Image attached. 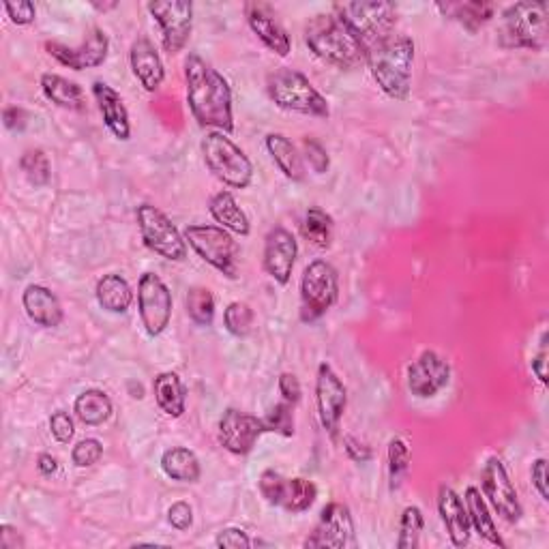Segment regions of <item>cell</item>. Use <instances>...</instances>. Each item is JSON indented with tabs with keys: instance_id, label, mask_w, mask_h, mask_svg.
<instances>
[{
	"instance_id": "cell-1",
	"label": "cell",
	"mask_w": 549,
	"mask_h": 549,
	"mask_svg": "<svg viewBox=\"0 0 549 549\" xmlns=\"http://www.w3.org/2000/svg\"><path fill=\"white\" fill-rule=\"evenodd\" d=\"M187 80V103L191 116L200 127H213L217 131H234L232 114V88L228 80L221 76L198 54H189L185 61Z\"/></svg>"
},
{
	"instance_id": "cell-2",
	"label": "cell",
	"mask_w": 549,
	"mask_h": 549,
	"mask_svg": "<svg viewBox=\"0 0 549 549\" xmlns=\"http://www.w3.org/2000/svg\"><path fill=\"white\" fill-rule=\"evenodd\" d=\"M414 41L406 35H393L367 50L365 63L380 91L393 101H408L412 93Z\"/></svg>"
},
{
	"instance_id": "cell-3",
	"label": "cell",
	"mask_w": 549,
	"mask_h": 549,
	"mask_svg": "<svg viewBox=\"0 0 549 549\" xmlns=\"http://www.w3.org/2000/svg\"><path fill=\"white\" fill-rule=\"evenodd\" d=\"M305 43L320 61L337 69H354L367 58L363 43L333 13H318L307 22Z\"/></svg>"
},
{
	"instance_id": "cell-4",
	"label": "cell",
	"mask_w": 549,
	"mask_h": 549,
	"mask_svg": "<svg viewBox=\"0 0 549 549\" xmlns=\"http://www.w3.org/2000/svg\"><path fill=\"white\" fill-rule=\"evenodd\" d=\"M333 16L344 22L365 50H372L378 43L393 37L397 24V7L384 0H361V3H337Z\"/></svg>"
},
{
	"instance_id": "cell-5",
	"label": "cell",
	"mask_w": 549,
	"mask_h": 549,
	"mask_svg": "<svg viewBox=\"0 0 549 549\" xmlns=\"http://www.w3.org/2000/svg\"><path fill=\"white\" fill-rule=\"evenodd\" d=\"M266 91H269V97L281 110L314 118H329L331 114L326 97L309 82L307 76L296 69L284 67L273 71L269 80H266Z\"/></svg>"
},
{
	"instance_id": "cell-6",
	"label": "cell",
	"mask_w": 549,
	"mask_h": 549,
	"mask_svg": "<svg viewBox=\"0 0 549 549\" xmlns=\"http://www.w3.org/2000/svg\"><path fill=\"white\" fill-rule=\"evenodd\" d=\"M204 163L215 178L232 189H247L254 181V163L236 146L224 131H206L200 142Z\"/></svg>"
},
{
	"instance_id": "cell-7",
	"label": "cell",
	"mask_w": 549,
	"mask_h": 549,
	"mask_svg": "<svg viewBox=\"0 0 549 549\" xmlns=\"http://www.w3.org/2000/svg\"><path fill=\"white\" fill-rule=\"evenodd\" d=\"M183 236L198 258L211 264L215 271L228 279L239 277L241 247L234 241L232 232L217 224H189L183 230Z\"/></svg>"
},
{
	"instance_id": "cell-8",
	"label": "cell",
	"mask_w": 549,
	"mask_h": 549,
	"mask_svg": "<svg viewBox=\"0 0 549 549\" xmlns=\"http://www.w3.org/2000/svg\"><path fill=\"white\" fill-rule=\"evenodd\" d=\"M547 3H515L502 11L500 41L504 48L543 50L547 43Z\"/></svg>"
},
{
	"instance_id": "cell-9",
	"label": "cell",
	"mask_w": 549,
	"mask_h": 549,
	"mask_svg": "<svg viewBox=\"0 0 549 549\" xmlns=\"http://www.w3.org/2000/svg\"><path fill=\"white\" fill-rule=\"evenodd\" d=\"M339 299V275L326 260H314L305 266L301 279V320L316 322L329 314Z\"/></svg>"
},
{
	"instance_id": "cell-10",
	"label": "cell",
	"mask_w": 549,
	"mask_h": 549,
	"mask_svg": "<svg viewBox=\"0 0 549 549\" xmlns=\"http://www.w3.org/2000/svg\"><path fill=\"white\" fill-rule=\"evenodd\" d=\"M136 219L146 249H151L153 254L170 262L187 260L189 245L185 236L172 224V219L166 213L159 211L153 204H140L136 209Z\"/></svg>"
},
{
	"instance_id": "cell-11",
	"label": "cell",
	"mask_w": 549,
	"mask_h": 549,
	"mask_svg": "<svg viewBox=\"0 0 549 549\" xmlns=\"http://www.w3.org/2000/svg\"><path fill=\"white\" fill-rule=\"evenodd\" d=\"M258 489L266 502L288 513H305L314 507V502L318 498V487L314 485V481H307L301 477L286 479L275 470L262 472Z\"/></svg>"
},
{
	"instance_id": "cell-12",
	"label": "cell",
	"mask_w": 549,
	"mask_h": 549,
	"mask_svg": "<svg viewBox=\"0 0 549 549\" xmlns=\"http://www.w3.org/2000/svg\"><path fill=\"white\" fill-rule=\"evenodd\" d=\"M146 9L159 24L163 50L172 56L183 52L194 31V5L187 0H159L148 3Z\"/></svg>"
},
{
	"instance_id": "cell-13",
	"label": "cell",
	"mask_w": 549,
	"mask_h": 549,
	"mask_svg": "<svg viewBox=\"0 0 549 549\" xmlns=\"http://www.w3.org/2000/svg\"><path fill=\"white\" fill-rule=\"evenodd\" d=\"M481 494L485 496L487 504L509 524H517L524 515L522 502H519L517 489L509 477L507 468H504L502 459L492 455L483 464L481 470Z\"/></svg>"
},
{
	"instance_id": "cell-14",
	"label": "cell",
	"mask_w": 549,
	"mask_h": 549,
	"mask_svg": "<svg viewBox=\"0 0 549 549\" xmlns=\"http://www.w3.org/2000/svg\"><path fill=\"white\" fill-rule=\"evenodd\" d=\"M172 292L159 275L144 273L138 281V311L144 331L151 337H159L172 320Z\"/></svg>"
},
{
	"instance_id": "cell-15",
	"label": "cell",
	"mask_w": 549,
	"mask_h": 549,
	"mask_svg": "<svg viewBox=\"0 0 549 549\" xmlns=\"http://www.w3.org/2000/svg\"><path fill=\"white\" fill-rule=\"evenodd\" d=\"M348 406V389L341 378L335 374V369L329 363H322L318 367L316 376V408L318 419L326 434L331 440L339 438L341 419Z\"/></svg>"
},
{
	"instance_id": "cell-16",
	"label": "cell",
	"mask_w": 549,
	"mask_h": 549,
	"mask_svg": "<svg viewBox=\"0 0 549 549\" xmlns=\"http://www.w3.org/2000/svg\"><path fill=\"white\" fill-rule=\"evenodd\" d=\"M307 549H346L356 547L354 519L344 502H329L320 513L314 532L305 541Z\"/></svg>"
},
{
	"instance_id": "cell-17",
	"label": "cell",
	"mask_w": 549,
	"mask_h": 549,
	"mask_svg": "<svg viewBox=\"0 0 549 549\" xmlns=\"http://www.w3.org/2000/svg\"><path fill=\"white\" fill-rule=\"evenodd\" d=\"M46 50L56 63H61L67 69H73V71L97 69L108 61L110 39L101 31V28L93 26L78 48L63 46V43L58 41H48Z\"/></svg>"
},
{
	"instance_id": "cell-18",
	"label": "cell",
	"mask_w": 549,
	"mask_h": 549,
	"mask_svg": "<svg viewBox=\"0 0 549 549\" xmlns=\"http://www.w3.org/2000/svg\"><path fill=\"white\" fill-rule=\"evenodd\" d=\"M451 382V365L434 350H423L406 369L408 391L419 399H432Z\"/></svg>"
},
{
	"instance_id": "cell-19",
	"label": "cell",
	"mask_w": 549,
	"mask_h": 549,
	"mask_svg": "<svg viewBox=\"0 0 549 549\" xmlns=\"http://www.w3.org/2000/svg\"><path fill=\"white\" fill-rule=\"evenodd\" d=\"M266 434L262 419L247 414L241 410H226L224 417L219 419L217 438L219 444L232 455H247L254 451L258 438Z\"/></svg>"
},
{
	"instance_id": "cell-20",
	"label": "cell",
	"mask_w": 549,
	"mask_h": 549,
	"mask_svg": "<svg viewBox=\"0 0 549 549\" xmlns=\"http://www.w3.org/2000/svg\"><path fill=\"white\" fill-rule=\"evenodd\" d=\"M296 256H299V243H296L294 234L290 230L277 226L266 234L262 266L266 275H269L275 284L279 286L290 284Z\"/></svg>"
},
{
	"instance_id": "cell-21",
	"label": "cell",
	"mask_w": 549,
	"mask_h": 549,
	"mask_svg": "<svg viewBox=\"0 0 549 549\" xmlns=\"http://www.w3.org/2000/svg\"><path fill=\"white\" fill-rule=\"evenodd\" d=\"M245 16L251 31H254V35H258V39L271 52H275L281 58H286L292 52V41L286 33V28L277 20V13L273 11L271 5L249 3L245 7Z\"/></svg>"
},
{
	"instance_id": "cell-22",
	"label": "cell",
	"mask_w": 549,
	"mask_h": 549,
	"mask_svg": "<svg viewBox=\"0 0 549 549\" xmlns=\"http://www.w3.org/2000/svg\"><path fill=\"white\" fill-rule=\"evenodd\" d=\"M129 65L146 93H157L166 80V67H163L155 43L148 37H138L131 43Z\"/></svg>"
},
{
	"instance_id": "cell-23",
	"label": "cell",
	"mask_w": 549,
	"mask_h": 549,
	"mask_svg": "<svg viewBox=\"0 0 549 549\" xmlns=\"http://www.w3.org/2000/svg\"><path fill=\"white\" fill-rule=\"evenodd\" d=\"M438 513L444 528H447L451 543L455 547H466L472 537L468 509L462 496H459L449 485H440L438 489Z\"/></svg>"
},
{
	"instance_id": "cell-24",
	"label": "cell",
	"mask_w": 549,
	"mask_h": 549,
	"mask_svg": "<svg viewBox=\"0 0 549 549\" xmlns=\"http://www.w3.org/2000/svg\"><path fill=\"white\" fill-rule=\"evenodd\" d=\"M93 97L97 101V108L101 112L103 125L116 140L127 142L131 138V123H129V110L125 106L123 97L118 95L114 88L106 82L97 80L93 84Z\"/></svg>"
},
{
	"instance_id": "cell-25",
	"label": "cell",
	"mask_w": 549,
	"mask_h": 549,
	"mask_svg": "<svg viewBox=\"0 0 549 549\" xmlns=\"http://www.w3.org/2000/svg\"><path fill=\"white\" fill-rule=\"evenodd\" d=\"M22 305L26 316L31 318L37 326H43V329H56V326H61L65 311L61 301H58V296L39 284H31L24 294H22Z\"/></svg>"
},
{
	"instance_id": "cell-26",
	"label": "cell",
	"mask_w": 549,
	"mask_h": 549,
	"mask_svg": "<svg viewBox=\"0 0 549 549\" xmlns=\"http://www.w3.org/2000/svg\"><path fill=\"white\" fill-rule=\"evenodd\" d=\"M266 151L273 157L275 166L279 172L294 183L305 181V161L303 155L299 153V148L292 144L290 138H286L284 133H269L264 140Z\"/></svg>"
},
{
	"instance_id": "cell-27",
	"label": "cell",
	"mask_w": 549,
	"mask_h": 549,
	"mask_svg": "<svg viewBox=\"0 0 549 549\" xmlns=\"http://www.w3.org/2000/svg\"><path fill=\"white\" fill-rule=\"evenodd\" d=\"M464 502H466V509H468V517H470V526L474 528V532L479 534L481 539H485L487 543H492L496 547H507V543L502 541L500 532L496 528V522L492 513H489V504L485 500V496L481 494L479 487H466V494H464Z\"/></svg>"
},
{
	"instance_id": "cell-28",
	"label": "cell",
	"mask_w": 549,
	"mask_h": 549,
	"mask_svg": "<svg viewBox=\"0 0 549 549\" xmlns=\"http://www.w3.org/2000/svg\"><path fill=\"white\" fill-rule=\"evenodd\" d=\"M209 213L215 219V224L224 230L247 236L251 232V221L247 213L241 209L239 202L232 196V191H217V194L209 202Z\"/></svg>"
},
{
	"instance_id": "cell-29",
	"label": "cell",
	"mask_w": 549,
	"mask_h": 549,
	"mask_svg": "<svg viewBox=\"0 0 549 549\" xmlns=\"http://www.w3.org/2000/svg\"><path fill=\"white\" fill-rule=\"evenodd\" d=\"M155 402L163 414L181 419L187 410V391L183 380L174 372H163L153 380Z\"/></svg>"
},
{
	"instance_id": "cell-30",
	"label": "cell",
	"mask_w": 549,
	"mask_h": 549,
	"mask_svg": "<svg viewBox=\"0 0 549 549\" xmlns=\"http://www.w3.org/2000/svg\"><path fill=\"white\" fill-rule=\"evenodd\" d=\"M97 303L110 314H125L133 303V290L129 281L118 273H108L97 281L95 288Z\"/></svg>"
},
{
	"instance_id": "cell-31",
	"label": "cell",
	"mask_w": 549,
	"mask_h": 549,
	"mask_svg": "<svg viewBox=\"0 0 549 549\" xmlns=\"http://www.w3.org/2000/svg\"><path fill=\"white\" fill-rule=\"evenodd\" d=\"M41 91L58 108L82 112L86 110V99L82 86L76 82H69L67 78L58 76V73H43L41 76Z\"/></svg>"
},
{
	"instance_id": "cell-32",
	"label": "cell",
	"mask_w": 549,
	"mask_h": 549,
	"mask_svg": "<svg viewBox=\"0 0 549 549\" xmlns=\"http://www.w3.org/2000/svg\"><path fill=\"white\" fill-rule=\"evenodd\" d=\"M161 470L168 479L178 483H198L202 468L194 451L185 447H172L161 455Z\"/></svg>"
},
{
	"instance_id": "cell-33",
	"label": "cell",
	"mask_w": 549,
	"mask_h": 549,
	"mask_svg": "<svg viewBox=\"0 0 549 549\" xmlns=\"http://www.w3.org/2000/svg\"><path fill=\"white\" fill-rule=\"evenodd\" d=\"M73 412H76V417L84 425L99 427L110 421L114 406L108 393H103L99 389H88L76 397V402H73Z\"/></svg>"
},
{
	"instance_id": "cell-34",
	"label": "cell",
	"mask_w": 549,
	"mask_h": 549,
	"mask_svg": "<svg viewBox=\"0 0 549 549\" xmlns=\"http://www.w3.org/2000/svg\"><path fill=\"white\" fill-rule=\"evenodd\" d=\"M438 9L447 18H453L455 22L468 28L470 33L479 31V28L492 20L496 13V7L489 3H447V5H438Z\"/></svg>"
},
{
	"instance_id": "cell-35",
	"label": "cell",
	"mask_w": 549,
	"mask_h": 549,
	"mask_svg": "<svg viewBox=\"0 0 549 549\" xmlns=\"http://www.w3.org/2000/svg\"><path fill=\"white\" fill-rule=\"evenodd\" d=\"M301 232L305 239L316 245L320 249L331 247L333 241V217L326 213L320 206H309L303 224H301Z\"/></svg>"
},
{
	"instance_id": "cell-36",
	"label": "cell",
	"mask_w": 549,
	"mask_h": 549,
	"mask_svg": "<svg viewBox=\"0 0 549 549\" xmlns=\"http://www.w3.org/2000/svg\"><path fill=\"white\" fill-rule=\"evenodd\" d=\"M387 462H389V489L391 492H397L399 487L404 485L408 472H410V462H412V451L406 438L395 436L389 440V449H387Z\"/></svg>"
},
{
	"instance_id": "cell-37",
	"label": "cell",
	"mask_w": 549,
	"mask_h": 549,
	"mask_svg": "<svg viewBox=\"0 0 549 549\" xmlns=\"http://www.w3.org/2000/svg\"><path fill=\"white\" fill-rule=\"evenodd\" d=\"M187 316L198 326H211L215 320V296L209 288L191 286L185 296Z\"/></svg>"
},
{
	"instance_id": "cell-38",
	"label": "cell",
	"mask_w": 549,
	"mask_h": 549,
	"mask_svg": "<svg viewBox=\"0 0 549 549\" xmlns=\"http://www.w3.org/2000/svg\"><path fill=\"white\" fill-rule=\"evenodd\" d=\"M425 528V517L419 507H410L404 509L402 519H399V537H397V547L399 549H417L421 545V534Z\"/></svg>"
},
{
	"instance_id": "cell-39",
	"label": "cell",
	"mask_w": 549,
	"mask_h": 549,
	"mask_svg": "<svg viewBox=\"0 0 549 549\" xmlns=\"http://www.w3.org/2000/svg\"><path fill=\"white\" fill-rule=\"evenodd\" d=\"M20 170L28 178V183L35 187H46L52 178V168L48 155L41 148H31L20 157Z\"/></svg>"
},
{
	"instance_id": "cell-40",
	"label": "cell",
	"mask_w": 549,
	"mask_h": 549,
	"mask_svg": "<svg viewBox=\"0 0 549 549\" xmlns=\"http://www.w3.org/2000/svg\"><path fill=\"white\" fill-rule=\"evenodd\" d=\"M254 320H256L254 309H251L243 301L230 303L224 311L226 331L234 337H247L251 333V329H254Z\"/></svg>"
},
{
	"instance_id": "cell-41",
	"label": "cell",
	"mask_w": 549,
	"mask_h": 549,
	"mask_svg": "<svg viewBox=\"0 0 549 549\" xmlns=\"http://www.w3.org/2000/svg\"><path fill=\"white\" fill-rule=\"evenodd\" d=\"M262 423L266 432L279 434L284 438L294 436V414H292V406L286 402L275 404L269 412H266V417H262Z\"/></svg>"
},
{
	"instance_id": "cell-42",
	"label": "cell",
	"mask_w": 549,
	"mask_h": 549,
	"mask_svg": "<svg viewBox=\"0 0 549 549\" xmlns=\"http://www.w3.org/2000/svg\"><path fill=\"white\" fill-rule=\"evenodd\" d=\"M301 148H303V161L309 163V168L314 170L316 174H324V172H329L331 168V157L329 153H326V148L320 140L316 138H303L301 142Z\"/></svg>"
},
{
	"instance_id": "cell-43",
	"label": "cell",
	"mask_w": 549,
	"mask_h": 549,
	"mask_svg": "<svg viewBox=\"0 0 549 549\" xmlns=\"http://www.w3.org/2000/svg\"><path fill=\"white\" fill-rule=\"evenodd\" d=\"M101 455H103L101 442L95 438H86V440H80L76 447H73L71 462L78 468H91L99 462Z\"/></svg>"
},
{
	"instance_id": "cell-44",
	"label": "cell",
	"mask_w": 549,
	"mask_h": 549,
	"mask_svg": "<svg viewBox=\"0 0 549 549\" xmlns=\"http://www.w3.org/2000/svg\"><path fill=\"white\" fill-rule=\"evenodd\" d=\"M50 432L56 442L69 444L73 440V434H76V427H73L71 414L65 410H56L50 417Z\"/></svg>"
},
{
	"instance_id": "cell-45",
	"label": "cell",
	"mask_w": 549,
	"mask_h": 549,
	"mask_svg": "<svg viewBox=\"0 0 549 549\" xmlns=\"http://www.w3.org/2000/svg\"><path fill=\"white\" fill-rule=\"evenodd\" d=\"M168 522L172 528L181 530V532L189 530L191 526H194V509H191V504L185 500L174 502L168 509Z\"/></svg>"
},
{
	"instance_id": "cell-46",
	"label": "cell",
	"mask_w": 549,
	"mask_h": 549,
	"mask_svg": "<svg viewBox=\"0 0 549 549\" xmlns=\"http://www.w3.org/2000/svg\"><path fill=\"white\" fill-rule=\"evenodd\" d=\"M5 11H7L9 20L13 24H18V26L33 24L35 18H37V7H35V3H31V0H20V3H7Z\"/></svg>"
},
{
	"instance_id": "cell-47",
	"label": "cell",
	"mask_w": 549,
	"mask_h": 549,
	"mask_svg": "<svg viewBox=\"0 0 549 549\" xmlns=\"http://www.w3.org/2000/svg\"><path fill=\"white\" fill-rule=\"evenodd\" d=\"M277 389H279V393H281V399H284V402L290 404L292 408L301 402L303 389H301L299 378H296L294 374H290V372L281 374L279 380H277Z\"/></svg>"
},
{
	"instance_id": "cell-48",
	"label": "cell",
	"mask_w": 549,
	"mask_h": 549,
	"mask_svg": "<svg viewBox=\"0 0 549 549\" xmlns=\"http://www.w3.org/2000/svg\"><path fill=\"white\" fill-rule=\"evenodd\" d=\"M217 547H226V549H247L251 547V539L247 537V532L241 528H224L215 539Z\"/></svg>"
},
{
	"instance_id": "cell-49",
	"label": "cell",
	"mask_w": 549,
	"mask_h": 549,
	"mask_svg": "<svg viewBox=\"0 0 549 549\" xmlns=\"http://www.w3.org/2000/svg\"><path fill=\"white\" fill-rule=\"evenodd\" d=\"M344 451L354 464H367V462H372V457H374L372 449H369L365 442H361L354 436H344Z\"/></svg>"
},
{
	"instance_id": "cell-50",
	"label": "cell",
	"mask_w": 549,
	"mask_h": 549,
	"mask_svg": "<svg viewBox=\"0 0 549 549\" xmlns=\"http://www.w3.org/2000/svg\"><path fill=\"white\" fill-rule=\"evenodd\" d=\"M530 481H532V487L539 492V496L547 502L549 487H547V459L545 457L534 459V464L530 468Z\"/></svg>"
},
{
	"instance_id": "cell-51",
	"label": "cell",
	"mask_w": 549,
	"mask_h": 549,
	"mask_svg": "<svg viewBox=\"0 0 549 549\" xmlns=\"http://www.w3.org/2000/svg\"><path fill=\"white\" fill-rule=\"evenodd\" d=\"M532 372L539 378L541 384H547V333L541 335L539 352L532 356Z\"/></svg>"
},
{
	"instance_id": "cell-52",
	"label": "cell",
	"mask_w": 549,
	"mask_h": 549,
	"mask_svg": "<svg viewBox=\"0 0 549 549\" xmlns=\"http://www.w3.org/2000/svg\"><path fill=\"white\" fill-rule=\"evenodd\" d=\"M18 547H24L18 528H13L9 524L0 526V549H18Z\"/></svg>"
},
{
	"instance_id": "cell-53",
	"label": "cell",
	"mask_w": 549,
	"mask_h": 549,
	"mask_svg": "<svg viewBox=\"0 0 549 549\" xmlns=\"http://www.w3.org/2000/svg\"><path fill=\"white\" fill-rule=\"evenodd\" d=\"M3 121H5V127H7V129H11V131H20V129H24V125H26V114H24V110L18 108V106H9V108H5V112H3Z\"/></svg>"
},
{
	"instance_id": "cell-54",
	"label": "cell",
	"mask_w": 549,
	"mask_h": 549,
	"mask_svg": "<svg viewBox=\"0 0 549 549\" xmlns=\"http://www.w3.org/2000/svg\"><path fill=\"white\" fill-rule=\"evenodd\" d=\"M37 470L39 474H43V477H52V474L58 472V459L50 453H41L37 457Z\"/></svg>"
}]
</instances>
